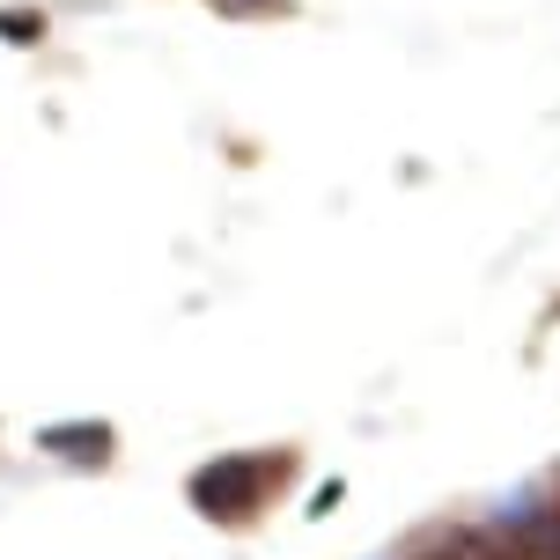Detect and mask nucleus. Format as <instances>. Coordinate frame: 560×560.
Wrapping results in <instances>:
<instances>
[{"label": "nucleus", "mask_w": 560, "mask_h": 560, "mask_svg": "<svg viewBox=\"0 0 560 560\" xmlns=\"http://www.w3.org/2000/svg\"><path fill=\"white\" fill-rule=\"evenodd\" d=\"M236 8H273V0H236Z\"/></svg>", "instance_id": "7ed1b4c3"}, {"label": "nucleus", "mask_w": 560, "mask_h": 560, "mask_svg": "<svg viewBox=\"0 0 560 560\" xmlns=\"http://www.w3.org/2000/svg\"><path fill=\"white\" fill-rule=\"evenodd\" d=\"M266 479H280V457H214L207 472H192V502L207 509V516L236 524V516H252V509H258Z\"/></svg>", "instance_id": "f257e3e1"}, {"label": "nucleus", "mask_w": 560, "mask_h": 560, "mask_svg": "<svg viewBox=\"0 0 560 560\" xmlns=\"http://www.w3.org/2000/svg\"><path fill=\"white\" fill-rule=\"evenodd\" d=\"M45 443L52 450H67V457H104V450H112V428H52V435H45Z\"/></svg>", "instance_id": "f03ea898"}]
</instances>
